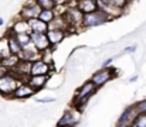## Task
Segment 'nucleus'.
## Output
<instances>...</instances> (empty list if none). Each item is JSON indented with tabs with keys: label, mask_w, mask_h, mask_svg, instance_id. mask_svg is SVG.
I'll list each match as a JSON object with an SVG mask.
<instances>
[{
	"label": "nucleus",
	"mask_w": 146,
	"mask_h": 127,
	"mask_svg": "<svg viewBox=\"0 0 146 127\" xmlns=\"http://www.w3.org/2000/svg\"><path fill=\"white\" fill-rule=\"evenodd\" d=\"M10 33L13 34H26V33H31L30 31V26H29V21L26 20H21V18H16L14 23L11 24V27L9 28Z\"/></svg>",
	"instance_id": "obj_14"
},
{
	"label": "nucleus",
	"mask_w": 146,
	"mask_h": 127,
	"mask_svg": "<svg viewBox=\"0 0 146 127\" xmlns=\"http://www.w3.org/2000/svg\"><path fill=\"white\" fill-rule=\"evenodd\" d=\"M135 49H136V45H131V47H126L123 49V52H133Z\"/></svg>",
	"instance_id": "obj_27"
},
{
	"label": "nucleus",
	"mask_w": 146,
	"mask_h": 127,
	"mask_svg": "<svg viewBox=\"0 0 146 127\" xmlns=\"http://www.w3.org/2000/svg\"><path fill=\"white\" fill-rule=\"evenodd\" d=\"M138 116V112H136V107H135V105H132V106H128L122 113H121V116H119V119H118V122L116 123H119V124H123V126H128L131 127L132 126V122H133V119Z\"/></svg>",
	"instance_id": "obj_9"
},
{
	"label": "nucleus",
	"mask_w": 146,
	"mask_h": 127,
	"mask_svg": "<svg viewBox=\"0 0 146 127\" xmlns=\"http://www.w3.org/2000/svg\"><path fill=\"white\" fill-rule=\"evenodd\" d=\"M50 76H51V75H50ZM50 76H29L27 84L30 85L36 92H38V90H41L43 88L47 86V82H48Z\"/></svg>",
	"instance_id": "obj_17"
},
{
	"label": "nucleus",
	"mask_w": 146,
	"mask_h": 127,
	"mask_svg": "<svg viewBox=\"0 0 146 127\" xmlns=\"http://www.w3.org/2000/svg\"><path fill=\"white\" fill-rule=\"evenodd\" d=\"M9 72H10V71H7V69H6L4 66H1V65H0V79H1L3 76H6V75H7Z\"/></svg>",
	"instance_id": "obj_26"
},
{
	"label": "nucleus",
	"mask_w": 146,
	"mask_h": 127,
	"mask_svg": "<svg viewBox=\"0 0 146 127\" xmlns=\"http://www.w3.org/2000/svg\"><path fill=\"white\" fill-rule=\"evenodd\" d=\"M19 62H20V58H19L17 55H13V54L0 58V65L4 66L7 71H13V69L19 65Z\"/></svg>",
	"instance_id": "obj_19"
},
{
	"label": "nucleus",
	"mask_w": 146,
	"mask_h": 127,
	"mask_svg": "<svg viewBox=\"0 0 146 127\" xmlns=\"http://www.w3.org/2000/svg\"><path fill=\"white\" fill-rule=\"evenodd\" d=\"M31 44L36 47V49L38 52H44L50 49V42H48V38L46 34H36V33H31Z\"/></svg>",
	"instance_id": "obj_11"
},
{
	"label": "nucleus",
	"mask_w": 146,
	"mask_h": 127,
	"mask_svg": "<svg viewBox=\"0 0 146 127\" xmlns=\"http://www.w3.org/2000/svg\"><path fill=\"white\" fill-rule=\"evenodd\" d=\"M116 74H118V71H116V69H113V68H111V66H109V68H104V69L101 68L99 71H97V72L91 76V79H90V81H91V82H92V84L99 89V88H102L104 85L108 84L111 79L116 78V76H118Z\"/></svg>",
	"instance_id": "obj_3"
},
{
	"label": "nucleus",
	"mask_w": 146,
	"mask_h": 127,
	"mask_svg": "<svg viewBox=\"0 0 146 127\" xmlns=\"http://www.w3.org/2000/svg\"><path fill=\"white\" fill-rule=\"evenodd\" d=\"M135 107H136V112H138V114L146 113V99H142V100L136 102V103H135Z\"/></svg>",
	"instance_id": "obj_23"
},
{
	"label": "nucleus",
	"mask_w": 146,
	"mask_h": 127,
	"mask_svg": "<svg viewBox=\"0 0 146 127\" xmlns=\"http://www.w3.org/2000/svg\"><path fill=\"white\" fill-rule=\"evenodd\" d=\"M81 112L75 110V109H67L62 116L58 119L57 122V127H77L80 124V120H81Z\"/></svg>",
	"instance_id": "obj_4"
},
{
	"label": "nucleus",
	"mask_w": 146,
	"mask_h": 127,
	"mask_svg": "<svg viewBox=\"0 0 146 127\" xmlns=\"http://www.w3.org/2000/svg\"><path fill=\"white\" fill-rule=\"evenodd\" d=\"M40 11H41V9L38 7V4L36 3V0H30L29 3H26V4L21 7V10H20V13H19L17 17L21 18V20L30 21V20H33V18H38Z\"/></svg>",
	"instance_id": "obj_7"
},
{
	"label": "nucleus",
	"mask_w": 146,
	"mask_h": 127,
	"mask_svg": "<svg viewBox=\"0 0 146 127\" xmlns=\"http://www.w3.org/2000/svg\"><path fill=\"white\" fill-rule=\"evenodd\" d=\"M29 26H30V31L31 33H36V34H47V31H48V24H46L40 18L30 20L29 21Z\"/></svg>",
	"instance_id": "obj_16"
},
{
	"label": "nucleus",
	"mask_w": 146,
	"mask_h": 127,
	"mask_svg": "<svg viewBox=\"0 0 146 127\" xmlns=\"http://www.w3.org/2000/svg\"><path fill=\"white\" fill-rule=\"evenodd\" d=\"M3 23H4V20H3V18H1V17H0V27H1V26H3Z\"/></svg>",
	"instance_id": "obj_29"
},
{
	"label": "nucleus",
	"mask_w": 146,
	"mask_h": 127,
	"mask_svg": "<svg viewBox=\"0 0 146 127\" xmlns=\"http://www.w3.org/2000/svg\"><path fill=\"white\" fill-rule=\"evenodd\" d=\"M38 18L41 21H44L46 24H50L55 18V11L54 10H41L40 14H38Z\"/></svg>",
	"instance_id": "obj_21"
},
{
	"label": "nucleus",
	"mask_w": 146,
	"mask_h": 127,
	"mask_svg": "<svg viewBox=\"0 0 146 127\" xmlns=\"http://www.w3.org/2000/svg\"><path fill=\"white\" fill-rule=\"evenodd\" d=\"M19 84H20V81L16 79V78L9 72L6 76H3V78L0 79V95L4 96V97H11L13 93H14V90L17 89Z\"/></svg>",
	"instance_id": "obj_6"
},
{
	"label": "nucleus",
	"mask_w": 146,
	"mask_h": 127,
	"mask_svg": "<svg viewBox=\"0 0 146 127\" xmlns=\"http://www.w3.org/2000/svg\"><path fill=\"white\" fill-rule=\"evenodd\" d=\"M36 3L41 10H55L57 7V3L54 0H36Z\"/></svg>",
	"instance_id": "obj_22"
},
{
	"label": "nucleus",
	"mask_w": 146,
	"mask_h": 127,
	"mask_svg": "<svg viewBox=\"0 0 146 127\" xmlns=\"http://www.w3.org/2000/svg\"><path fill=\"white\" fill-rule=\"evenodd\" d=\"M112 61H113V58H108V59H105V61L102 62V66H101V68H102V69H104V68H109Z\"/></svg>",
	"instance_id": "obj_25"
},
{
	"label": "nucleus",
	"mask_w": 146,
	"mask_h": 127,
	"mask_svg": "<svg viewBox=\"0 0 146 127\" xmlns=\"http://www.w3.org/2000/svg\"><path fill=\"white\" fill-rule=\"evenodd\" d=\"M112 17L109 14H106L105 11L102 10H95L92 13H88V14H84V18H82V28H92V27H97L101 24H105L108 21H111Z\"/></svg>",
	"instance_id": "obj_2"
},
{
	"label": "nucleus",
	"mask_w": 146,
	"mask_h": 127,
	"mask_svg": "<svg viewBox=\"0 0 146 127\" xmlns=\"http://www.w3.org/2000/svg\"><path fill=\"white\" fill-rule=\"evenodd\" d=\"M97 90H98V88L92 84L91 81L84 82V84L77 89V92H75V95H74V97H72V109H75V110H78V112H82V110H84V106H85V105L90 102V99L97 93Z\"/></svg>",
	"instance_id": "obj_1"
},
{
	"label": "nucleus",
	"mask_w": 146,
	"mask_h": 127,
	"mask_svg": "<svg viewBox=\"0 0 146 127\" xmlns=\"http://www.w3.org/2000/svg\"><path fill=\"white\" fill-rule=\"evenodd\" d=\"M34 95H36V90L27 82H20L11 97L13 99H27V97H31Z\"/></svg>",
	"instance_id": "obj_10"
},
{
	"label": "nucleus",
	"mask_w": 146,
	"mask_h": 127,
	"mask_svg": "<svg viewBox=\"0 0 146 127\" xmlns=\"http://www.w3.org/2000/svg\"><path fill=\"white\" fill-rule=\"evenodd\" d=\"M48 30H61V31L67 33V30H70V26H68L67 20L64 18V16L57 14L55 18L48 24Z\"/></svg>",
	"instance_id": "obj_18"
},
{
	"label": "nucleus",
	"mask_w": 146,
	"mask_h": 127,
	"mask_svg": "<svg viewBox=\"0 0 146 127\" xmlns=\"http://www.w3.org/2000/svg\"><path fill=\"white\" fill-rule=\"evenodd\" d=\"M136 79H138V75H136V76H133V78H131V82H135Z\"/></svg>",
	"instance_id": "obj_28"
},
{
	"label": "nucleus",
	"mask_w": 146,
	"mask_h": 127,
	"mask_svg": "<svg viewBox=\"0 0 146 127\" xmlns=\"http://www.w3.org/2000/svg\"><path fill=\"white\" fill-rule=\"evenodd\" d=\"M52 71H54V68L51 64L46 62L44 59H37V61L31 62L30 76H50Z\"/></svg>",
	"instance_id": "obj_8"
},
{
	"label": "nucleus",
	"mask_w": 146,
	"mask_h": 127,
	"mask_svg": "<svg viewBox=\"0 0 146 127\" xmlns=\"http://www.w3.org/2000/svg\"><path fill=\"white\" fill-rule=\"evenodd\" d=\"M6 41H7V49H9V52H10V54L17 55V57H20V55H21L23 48H21V45L19 44L17 38H16V36H14L13 33L7 31V34H6Z\"/></svg>",
	"instance_id": "obj_12"
},
{
	"label": "nucleus",
	"mask_w": 146,
	"mask_h": 127,
	"mask_svg": "<svg viewBox=\"0 0 146 127\" xmlns=\"http://www.w3.org/2000/svg\"><path fill=\"white\" fill-rule=\"evenodd\" d=\"M75 6L82 14H88L98 10L97 0H75Z\"/></svg>",
	"instance_id": "obj_13"
},
{
	"label": "nucleus",
	"mask_w": 146,
	"mask_h": 127,
	"mask_svg": "<svg viewBox=\"0 0 146 127\" xmlns=\"http://www.w3.org/2000/svg\"><path fill=\"white\" fill-rule=\"evenodd\" d=\"M36 102L37 103H52L55 102L54 97H36Z\"/></svg>",
	"instance_id": "obj_24"
},
{
	"label": "nucleus",
	"mask_w": 146,
	"mask_h": 127,
	"mask_svg": "<svg viewBox=\"0 0 146 127\" xmlns=\"http://www.w3.org/2000/svg\"><path fill=\"white\" fill-rule=\"evenodd\" d=\"M46 36H47V38H48L50 47L54 48L55 45H58L60 42L65 38L67 33H65V31H61V30H48Z\"/></svg>",
	"instance_id": "obj_15"
},
{
	"label": "nucleus",
	"mask_w": 146,
	"mask_h": 127,
	"mask_svg": "<svg viewBox=\"0 0 146 127\" xmlns=\"http://www.w3.org/2000/svg\"><path fill=\"white\" fill-rule=\"evenodd\" d=\"M62 16H64V18L67 20L70 28H78V27H82V18H84V14L77 9V6H67L65 13H64Z\"/></svg>",
	"instance_id": "obj_5"
},
{
	"label": "nucleus",
	"mask_w": 146,
	"mask_h": 127,
	"mask_svg": "<svg viewBox=\"0 0 146 127\" xmlns=\"http://www.w3.org/2000/svg\"><path fill=\"white\" fill-rule=\"evenodd\" d=\"M19 44L21 45V48H27L29 45H31V33H26V34H14Z\"/></svg>",
	"instance_id": "obj_20"
}]
</instances>
